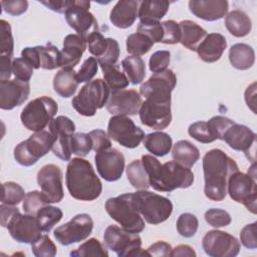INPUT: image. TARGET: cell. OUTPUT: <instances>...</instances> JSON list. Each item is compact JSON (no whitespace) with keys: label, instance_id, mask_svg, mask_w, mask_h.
<instances>
[{"label":"cell","instance_id":"cell-53","mask_svg":"<svg viewBox=\"0 0 257 257\" xmlns=\"http://www.w3.org/2000/svg\"><path fill=\"white\" fill-rule=\"evenodd\" d=\"M119 53H120V49H119L118 42L113 38H108V46L105 52L100 57L96 58L100 68L110 66V65H115L117 62Z\"/></svg>","mask_w":257,"mask_h":257},{"label":"cell","instance_id":"cell-44","mask_svg":"<svg viewBox=\"0 0 257 257\" xmlns=\"http://www.w3.org/2000/svg\"><path fill=\"white\" fill-rule=\"evenodd\" d=\"M176 227L178 233L181 236L190 238L196 234L199 227V221L194 214L183 213L179 216Z\"/></svg>","mask_w":257,"mask_h":257},{"label":"cell","instance_id":"cell-55","mask_svg":"<svg viewBox=\"0 0 257 257\" xmlns=\"http://www.w3.org/2000/svg\"><path fill=\"white\" fill-rule=\"evenodd\" d=\"M97 69H98L97 59L93 56L86 58L81 64L79 70L76 72V78L78 83L89 82L97 73Z\"/></svg>","mask_w":257,"mask_h":257},{"label":"cell","instance_id":"cell-28","mask_svg":"<svg viewBox=\"0 0 257 257\" xmlns=\"http://www.w3.org/2000/svg\"><path fill=\"white\" fill-rule=\"evenodd\" d=\"M227 47L224 35L220 33H209L197 48L198 56L205 62L218 61Z\"/></svg>","mask_w":257,"mask_h":257},{"label":"cell","instance_id":"cell-52","mask_svg":"<svg viewBox=\"0 0 257 257\" xmlns=\"http://www.w3.org/2000/svg\"><path fill=\"white\" fill-rule=\"evenodd\" d=\"M235 121L232 120L229 117L223 116V115H216L211 117L207 123L209 126V130L212 134V136L216 140H222L223 141V136L225 132L231 126Z\"/></svg>","mask_w":257,"mask_h":257},{"label":"cell","instance_id":"cell-38","mask_svg":"<svg viewBox=\"0 0 257 257\" xmlns=\"http://www.w3.org/2000/svg\"><path fill=\"white\" fill-rule=\"evenodd\" d=\"M62 216L63 213L59 208L49 206L48 204L41 208L35 217L40 229L43 232H49L54 227V225H56L61 220Z\"/></svg>","mask_w":257,"mask_h":257},{"label":"cell","instance_id":"cell-23","mask_svg":"<svg viewBox=\"0 0 257 257\" xmlns=\"http://www.w3.org/2000/svg\"><path fill=\"white\" fill-rule=\"evenodd\" d=\"M29 82L18 79L0 80V107L10 110L15 106L21 105L29 96Z\"/></svg>","mask_w":257,"mask_h":257},{"label":"cell","instance_id":"cell-8","mask_svg":"<svg viewBox=\"0 0 257 257\" xmlns=\"http://www.w3.org/2000/svg\"><path fill=\"white\" fill-rule=\"evenodd\" d=\"M58 110L57 102L48 96H40L29 101L22 109V124L31 132L43 131L54 118Z\"/></svg>","mask_w":257,"mask_h":257},{"label":"cell","instance_id":"cell-48","mask_svg":"<svg viewBox=\"0 0 257 257\" xmlns=\"http://www.w3.org/2000/svg\"><path fill=\"white\" fill-rule=\"evenodd\" d=\"M138 32L148 36L154 43H162L164 36V29L162 22L160 21H148L140 22L138 26Z\"/></svg>","mask_w":257,"mask_h":257},{"label":"cell","instance_id":"cell-16","mask_svg":"<svg viewBox=\"0 0 257 257\" xmlns=\"http://www.w3.org/2000/svg\"><path fill=\"white\" fill-rule=\"evenodd\" d=\"M75 124L65 115H58L49 123V132L54 137L52 152L62 161H70L71 138L74 135Z\"/></svg>","mask_w":257,"mask_h":257},{"label":"cell","instance_id":"cell-37","mask_svg":"<svg viewBox=\"0 0 257 257\" xmlns=\"http://www.w3.org/2000/svg\"><path fill=\"white\" fill-rule=\"evenodd\" d=\"M126 176L131 185L139 190H148L150 186L149 176L145 170L142 160H135L126 167Z\"/></svg>","mask_w":257,"mask_h":257},{"label":"cell","instance_id":"cell-31","mask_svg":"<svg viewBox=\"0 0 257 257\" xmlns=\"http://www.w3.org/2000/svg\"><path fill=\"white\" fill-rule=\"evenodd\" d=\"M229 60L236 69H249L255 62L254 49L246 43H236L229 50Z\"/></svg>","mask_w":257,"mask_h":257},{"label":"cell","instance_id":"cell-20","mask_svg":"<svg viewBox=\"0 0 257 257\" xmlns=\"http://www.w3.org/2000/svg\"><path fill=\"white\" fill-rule=\"evenodd\" d=\"M143 100L135 89L111 91L106 102V109L112 115H135L139 113Z\"/></svg>","mask_w":257,"mask_h":257},{"label":"cell","instance_id":"cell-57","mask_svg":"<svg viewBox=\"0 0 257 257\" xmlns=\"http://www.w3.org/2000/svg\"><path fill=\"white\" fill-rule=\"evenodd\" d=\"M164 29V36L162 43L165 44H176L181 39V29L178 22L175 20H166L162 22Z\"/></svg>","mask_w":257,"mask_h":257},{"label":"cell","instance_id":"cell-46","mask_svg":"<svg viewBox=\"0 0 257 257\" xmlns=\"http://www.w3.org/2000/svg\"><path fill=\"white\" fill-rule=\"evenodd\" d=\"M31 250L36 257H54L57 248L48 235H42L36 242L31 244Z\"/></svg>","mask_w":257,"mask_h":257},{"label":"cell","instance_id":"cell-49","mask_svg":"<svg viewBox=\"0 0 257 257\" xmlns=\"http://www.w3.org/2000/svg\"><path fill=\"white\" fill-rule=\"evenodd\" d=\"M34 67L32 64L25 59L24 57H16L13 59L12 63V73L15 76V79H18L23 82H29L32 77Z\"/></svg>","mask_w":257,"mask_h":257},{"label":"cell","instance_id":"cell-56","mask_svg":"<svg viewBox=\"0 0 257 257\" xmlns=\"http://www.w3.org/2000/svg\"><path fill=\"white\" fill-rule=\"evenodd\" d=\"M170 59L171 53L168 50H158L154 52L149 61L150 70L154 73H157L168 69Z\"/></svg>","mask_w":257,"mask_h":257},{"label":"cell","instance_id":"cell-58","mask_svg":"<svg viewBox=\"0 0 257 257\" xmlns=\"http://www.w3.org/2000/svg\"><path fill=\"white\" fill-rule=\"evenodd\" d=\"M88 135L92 143V150L95 153L111 148V142L109 140V137L104 131L97 128L89 132Z\"/></svg>","mask_w":257,"mask_h":257},{"label":"cell","instance_id":"cell-3","mask_svg":"<svg viewBox=\"0 0 257 257\" xmlns=\"http://www.w3.org/2000/svg\"><path fill=\"white\" fill-rule=\"evenodd\" d=\"M65 184L70 196L79 201H93L102 191V184L91 164L80 157L69 161L66 167Z\"/></svg>","mask_w":257,"mask_h":257},{"label":"cell","instance_id":"cell-13","mask_svg":"<svg viewBox=\"0 0 257 257\" xmlns=\"http://www.w3.org/2000/svg\"><path fill=\"white\" fill-rule=\"evenodd\" d=\"M227 194L233 201L243 204L248 211L256 214V177L235 172L228 181Z\"/></svg>","mask_w":257,"mask_h":257},{"label":"cell","instance_id":"cell-50","mask_svg":"<svg viewBox=\"0 0 257 257\" xmlns=\"http://www.w3.org/2000/svg\"><path fill=\"white\" fill-rule=\"evenodd\" d=\"M188 133L190 137L202 144H210L216 141V139L212 136L209 130L207 121L200 120L191 123L188 128Z\"/></svg>","mask_w":257,"mask_h":257},{"label":"cell","instance_id":"cell-10","mask_svg":"<svg viewBox=\"0 0 257 257\" xmlns=\"http://www.w3.org/2000/svg\"><path fill=\"white\" fill-rule=\"evenodd\" d=\"M103 241L118 257L150 256L147 250L141 248L142 238L138 233H131L116 225H109L105 229Z\"/></svg>","mask_w":257,"mask_h":257},{"label":"cell","instance_id":"cell-39","mask_svg":"<svg viewBox=\"0 0 257 257\" xmlns=\"http://www.w3.org/2000/svg\"><path fill=\"white\" fill-rule=\"evenodd\" d=\"M101 70L104 77V81L106 82L111 91L121 90L128 86L130 81L126 75L119 70L117 64L103 67L101 68Z\"/></svg>","mask_w":257,"mask_h":257},{"label":"cell","instance_id":"cell-33","mask_svg":"<svg viewBox=\"0 0 257 257\" xmlns=\"http://www.w3.org/2000/svg\"><path fill=\"white\" fill-rule=\"evenodd\" d=\"M144 146L153 156L164 157L170 153L173 141L169 134L164 132H155L145 136Z\"/></svg>","mask_w":257,"mask_h":257},{"label":"cell","instance_id":"cell-6","mask_svg":"<svg viewBox=\"0 0 257 257\" xmlns=\"http://www.w3.org/2000/svg\"><path fill=\"white\" fill-rule=\"evenodd\" d=\"M110 95V88L101 79H93L86 82L71 100L73 108L81 115L93 116L97 109L102 108Z\"/></svg>","mask_w":257,"mask_h":257},{"label":"cell","instance_id":"cell-25","mask_svg":"<svg viewBox=\"0 0 257 257\" xmlns=\"http://www.w3.org/2000/svg\"><path fill=\"white\" fill-rule=\"evenodd\" d=\"M229 3L226 0H191L189 9L193 15L205 21H216L227 15Z\"/></svg>","mask_w":257,"mask_h":257},{"label":"cell","instance_id":"cell-19","mask_svg":"<svg viewBox=\"0 0 257 257\" xmlns=\"http://www.w3.org/2000/svg\"><path fill=\"white\" fill-rule=\"evenodd\" d=\"M94 162L98 175L106 182H115L121 178L125 160L117 149L110 148L97 152Z\"/></svg>","mask_w":257,"mask_h":257},{"label":"cell","instance_id":"cell-1","mask_svg":"<svg viewBox=\"0 0 257 257\" xmlns=\"http://www.w3.org/2000/svg\"><path fill=\"white\" fill-rule=\"evenodd\" d=\"M239 171L237 163L220 149L208 151L203 157L204 193L212 201H222L227 195L230 177Z\"/></svg>","mask_w":257,"mask_h":257},{"label":"cell","instance_id":"cell-60","mask_svg":"<svg viewBox=\"0 0 257 257\" xmlns=\"http://www.w3.org/2000/svg\"><path fill=\"white\" fill-rule=\"evenodd\" d=\"M3 10L12 16H18L26 12L28 8V2L26 0H12V1H1Z\"/></svg>","mask_w":257,"mask_h":257},{"label":"cell","instance_id":"cell-64","mask_svg":"<svg viewBox=\"0 0 257 257\" xmlns=\"http://www.w3.org/2000/svg\"><path fill=\"white\" fill-rule=\"evenodd\" d=\"M255 86H256V83L253 82L250 86L247 87V89L245 91V101H246L248 107H250L254 113H256V109H255L256 89H255Z\"/></svg>","mask_w":257,"mask_h":257},{"label":"cell","instance_id":"cell-21","mask_svg":"<svg viewBox=\"0 0 257 257\" xmlns=\"http://www.w3.org/2000/svg\"><path fill=\"white\" fill-rule=\"evenodd\" d=\"M21 56L27 59L34 69L43 68L52 70L60 67V51L50 43L47 45L25 47L21 51Z\"/></svg>","mask_w":257,"mask_h":257},{"label":"cell","instance_id":"cell-41","mask_svg":"<svg viewBox=\"0 0 257 257\" xmlns=\"http://www.w3.org/2000/svg\"><path fill=\"white\" fill-rule=\"evenodd\" d=\"M70 256L73 257H88V256H99L107 257L108 252L106 248L96 239L90 238L84 243L80 244L77 249L70 252Z\"/></svg>","mask_w":257,"mask_h":257},{"label":"cell","instance_id":"cell-61","mask_svg":"<svg viewBox=\"0 0 257 257\" xmlns=\"http://www.w3.org/2000/svg\"><path fill=\"white\" fill-rule=\"evenodd\" d=\"M172 246L165 242V241H158L154 244H152L148 249V253L150 254V256H154V257H167L171 255V251H172Z\"/></svg>","mask_w":257,"mask_h":257},{"label":"cell","instance_id":"cell-18","mask_svg":"<svg viewBox=\"0 0 257 257\" xmlns=\"http://www.w3.org/2000/svg\"><path fill=\"white\" fill-rule=\"evenodd\" d=\"M37 184L49 204L62 201L64 197L62 172L58 166L54 164L44 165L37 173Z\"/></svg>","mask_w":257,"mask_h":257},{"label":"cell","instance_id":"cell-32","mask_svg":"<svg viewBox=\"0 0 257 257\" xmlns=\"http://www.w3.org/2000/svg\"><path fill=\"white\" fill-rule=\"evenodd\" d=\"M225 26L235 37H244L252 29L250 17L242 10H233L225 16Z\"/></svg>","mask_w":257,"mask_h":257},{"label":"cell","instance_id":"cell-12","mask_svg":"<svg viewBox=\"0 0 257 257\" xmlns=\"http://www.w3.org/2000/svg\"><path fill=\"white\" fill-rule=\"evenodd\" d=\"M107 136L124 148L135 149L143 142L145 133L128 116L112 115L108 120Z\"/></svg>","mask_w":257,"mask_h":257},{"label":"cell","instance_id":"cell-54","mask_svg":"<svg viewBox=\"0 0 257 257\" xmlns=\"http://www.w3.org/2000/svg\"><path fill=\"white\" fill-rule=\"evenodd\" d=\"M86 43L88 45V51L93 56H96L95 58H98L105 52L108 46V38H105L99 31H96L88 36Z\"/></svg>","mask_w":257,"mask_h":257},{"label":"cell","instance_id":"cell-43","mask_svg":"<svg viewBox=\"0 0 257 257\" xmlns=\"http://www.w3.org/2000/svg\"><path fill=\"white\" fill-rule=\"evenodd\" d=\"M14 41L10 24L4 20H0V56L13 57Z\"/></svg>","mask_w":257,"mask_h":257},{"label":"cell","instance_id":"cell-11","mask_svg":"<svg viewBox=\"0 0 257 257\" xmlns=\"http://www.w3.org/2000/svg\"><path fill=\"white\" fill-rule=\"evenodd\" d=\"M177 76L172 69L154 73L140 87V94L151 102L171 103V93L176 87Z\"/></svg>","mask_w":257,"mask_h":257},{"label":"cell","instance_id":"cell-24","mask_svg":"<svg viewBox=\"0 0 257 257\" xmlns=\"http://www.w3.org/2000/svg\"><path fill=\"white\" fill-rule=\"evenodd\" d=\"M223 141H225L231 149L243 152L247 157L249 153H252L255 156L256 134L244 124L234 122L225 132Z\"/></svg>","mask_w":257,"mask_h":257},{"label":"cell","instance_id":"cell-29","mask_svg":"<svg viewBox=\"0 0 257 257\" xmlns=\"http://www.w3.org/2000/svg\"><path fill=\"white\" fill-rule=\"evenodd\" d=\"M179 25L181 29V44L191 51H196L207 36V31L192 20H182Z\"/></svg>","mask_w":257,"mask_h":257},{"label":"cell","instance_id":"cell-47","mask_svg":"<svg viewBox=\"0 0 257 257\" xmlns=\"http://www.w3.org/2000/svg\"><path fill=\"white\" fill-rule=\"evenodd\" d=\"M71 153L78 157H85L92 150V143L88 134L76 133L71 138Z\"/></svg>","mask_w":257,"mask_h":257},{"label":"cell","instance_id":"cell-42","mask_svg":"<svg viewBox=\"0 0 257 257\" xmlns=\"http://www.w3.org/2000/svg\"><path fill=\"white\" fill-rule=\"evenodd\" d=\"M26 194L24 189L15 182H5L2 184L1 203L15 206L24 200Z\"/></svg>","mask_w":257,"mask_h":257},{"label":"cell","instance_id":"cell-7","mask_svg":"<svg viewBox=\"0 0 257 257\" xmlns=\"http://www.w3.org/2000/svg\"><path fill=\"white\" fill-rule=\"evenodd\" d=\"M134 199L138 211L149 224H161L168 220L173 212L170 199L148 190H139L134 193Z\"/></svg>","mask_w":257,"mask_h":257},{"label":"cell","instance_id":"cell-51","mask_svg":"<svg viewBox=\"0 0 257 257\" xmlns=\"http://www.w3.org/2000/svg\"><path fill=\"white\" fill-rule=\"evenodd\" d=\"M204 217L206 222L214 228L226 227L232 221L231 216L227 211L218 208L209 209L208 211L205 212Z\"/></svg>","mask_w":257,"mask_h":257},{"label":"cell","instance_id":"cell-34","mask_svg":"<svg viewBox=\"0 0 257 257\" xmlns=\"http://www.w3.org/2000/svg\"><path fill=\"white\" fill-rule=\"evenodd\" d=\"M170 2L166 0L141 1L139 8L140 22L160 21L168 12Z\"/></svg>","mask_w":257,"mask_h":257},{"label":"cell","instance_id":"cell-40","mask_svg":"<svg viewBox=\"0 0 257 257\" xmlns=\"http://www.w3.org/2000/svg\"><path fill=\"white\" fill-rule=\"evenodd\" d=\"M125 45L126 51L130 54L141 56L150 51L154 45V42L148 36L137 32L127 36Z\"/></svg>","mask_w":257,"mask_h":257},{"label":"cell","instance_id":"cell-2","mask_svg":"<svg viewBox=\"0 0 257 257\" xmlns=\"http://www.w3.org/2000/svg\"><path fill=\"white\" fill-rule=\"evenodd\" d=\"M142 163L149 176L150 186L159 192H171L176 189H187L194 183V174L176 161L161 164L152 155H144Z\"/></svg>","mask_w":257,"mask_h":257},{"label":"cell","instance_id":"cell-45","mask_svg":"<svg viewBox=\"0 0 257 257\" xmlns=\"http://www.w3.org/2000/svg\"><path fill=\"white\" fill-rule=\"evenodd\" d=\"M49 203L43 196V194L39 191H31L28 192L23 200V210L26 214L36 216L38 211Z\"/></svg>","mask_w":257,"mask_h":257},{"label":"cell","instance_id":"cell-5","mask_svg":"<svg viewBox=\"0 0 257 257\" xmlns=\"http://www.w3.org/2000/svg\"><path fill=\"white\" fill-rule=\"evenodd\" d=\"M104 208L109 217L124 230L139 234L145 229V221L136 206L134 193L107 199Z\"/></svg>","mask_w":257,"mask_h":257},{"label":"cell","instance_id":"cell-26","mask_svg":"<svg viewBox=\"0 0 257 257\" xmlns=\"http://www.w3.org/2000/svg\"><path fill=\"white\" fill-rule=\"evenodd\" d=\"M141 1L120 0L112 7L109 20L113 26L126 29L131 27L139 17V8Z\"/></svg>","mask_w":257,"mask_h":257},{"label":"cell","instance_id":"cell-15","mask_svg":"<svg viewBox=\"0 0 257 257\" xmlns=\"http://www.w3.org/2000/svg\"><path fill=\"white\" fill-rule=\"evenodd\" d=\"M89 1L73 0L71 7L64 14L67 24L85 41L90 34L98 31L97 20L89 11Z\"/></svg>","mask_w":257,"mask_h":257},{"label":"cell","instance_id":"cell-35","mask_svg":"<svg viewBox=\"0 0 257 257\" xmlns=\"http://www.w3.org/2000/svg\"><path fill=\"white\" fill-rule=\"evenodd\" d=\"M172 157L177 163L191 169L200 159V152L191 142L182 140L174 145Z\"/></svg>","mask_w":257,"mask_h":257},{"label":"cell","instance_id":"cell-27","mask_svg":"<svg viewBox=\"0 0 257 257\" xmlns=\"http://www.w3.org/2000/svg\"><path fill=\"white\" fill-rule=\"evenodd\" d=\"M86 41L77 34H68L63 40V48L60 51V67L73 68L78 64L86 49Z\"/></svg>","mask_w":257,"mask_h":257},{"label":"cell","instance_id":"cell-36","mask_svg":"<svg viewBox=\"0 0 257 257\" xmlns=\"http://www.w3.org/2000/svg\"><path fill=\"white\" fill-rule=\"evenodd\" d=\"M121 66L131 83L139 84L143 82L146 76V65L141 56H126L121 60Z\"/></svg>","mask_w":257,"mask_h":257},{"label":"cell","instance_id":"cell-30","mask_svg":"<svg viewBox=\"0 0 257 257\" xmlns=\"http://www.w3.org/2000/svg\"><path fill=\"white\" fill-rule=\"evenodd\" d=\"M76 71L73 68H61L53 78L54 91L61 97H71L78 86Z\"/></svg>","mask_w":257,"mask_h":257},{"label":"cell","instance_id":"cell-62","mask_svg":"<svg viewBox=\"0 0 257 257\" xmlns=\"http://www.w3.org/2000/svg\"><path fill=\"white\" fill-rule=\"evenodd\" d=\"M40 3L52 11L65 14V12L71 7L73 0H48L40 1Z\"/></svg>","mask_w":257,"mask_h":257},{"label":"cell","instance_id":"cell-14","mask_svg":"<svg viewBox=\"0 0 257 257\" xmlns=\"http://www.w3.org/2000/svg\"><path fill=\"white\" fill-rule=\"evenodd\" d=\"M93 220L85 213L75 215L67 223L57 227L53 236L58 243L68 246L86 239L92 232Z\"/></svg>","mask_w":257,"mask_h":257},{"label":"cell","instance_id":"cell-59","mask_svg":"<svg viewBox=\"0 0 257 257\" xmlns=\"http://www.w3.org/2000/svg\"><path fill=\"white\" fill-rule=\"evenodd\" d=\"M256 225L257 222H253L244 226L240 232V241L242 245L247 249H256L257 241H256Z\"/></svg>","mask_w":257,"mask_h":257},{"label":"cell","instance_id":"cell-9","mask_svg":"<svg viewBox=\"0 0 257 257\" xmlns=\"http://www.w3.org/2000/svg\"><path fill=\"white\" fill-rule=\"evenodd\" d=\"M53 144L54 137L50 132H36L15 147L14 159L19 165L30 167L52 150Z\"/></svg>","mask_w":257,"mask_h":257},{"label":"cell","instance_id":"cell-4","mask_svg":"<svg viewBox=\"0 0 257 257\" xmlns=\"http://www.w3.org/2000/svg\"><path fill=\"white\" fill-rule=\"evenodd\" d=\"M0 223L7 228L10 236L19 243L32 244L42 235L37 219L33 215L21 214L14 206L2 204L0 206Z\"/></svg>","mask_w":257,"mask_h":257},{"label":"cell","instance_id":"cell-22","mask_svg":"<svg viewBox=\"0 0 257 257\" xmlns=\"http://www.w3.org/2000/svg\"><path fill=\"white\" fill-rule=\"evenodd\" d=\"M141 122L154 130H164L172 121L171 103H155L145 100L140 108Z\"/></svg>","mask_w":257,"mask_h":257},{"label":"cell","instance_id":"cell-17","mask_svg":"<svg viewBox=\"0 0 257 257\" xmlns=\"http://www.w3.org/2000/svg\"><path fill=\"white\" fill-rule=\"evenodd\" d=\"M202 247L211 257H234L240 251L236 237L220 230L208 231L202 239Z\"/></svg>","mask_w":257,"mask_h":257},{"label":"cell","instance_id":"cell-63","mask_svg":"<svg viewBox=\"0 0 257 257\" xmlns=\"http://www.w3.org/2000/svg\"><path fill=\"white\" fill-rule=\"evenodd\" d=\"M173 257H196L195 250L187 244H181L176 246L171 251V255Z\"/></svg>","mask_w":257,"mask_h":257}]
</instances>
